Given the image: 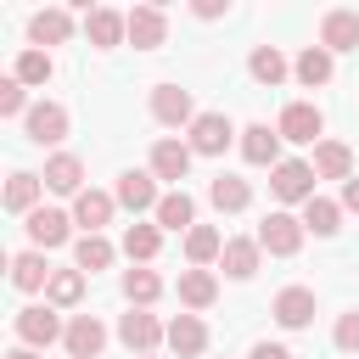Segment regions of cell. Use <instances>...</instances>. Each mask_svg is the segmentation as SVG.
Returning a JSON list of instances; mask_svg holds the SVG:
<instances>
[{
  "label": "cell",
  "instance_id": "obj_1",
  "mask_svg": "<svg viewBox=\"0 0 359 359\" xmlns=\"http://www.w3.org/2000/svg\"><path fill=\"white\" fill-rule=\"evenodd\" d=\"M17 342L22 348H50L56 337H67V325H62V314L50 309V303H28V309H17Z\"/></svg>",
  "mask_w": 359,
  "mask_h": 359
},
{
  "label": "cell",
  "instance_id": "obj_2",
  "mask_svg": "<svg viewBox=\"0 0 359 359\" xmlns=\"http://www.w3.org/2000/svg\"><path fill=\"white\" fill-rule=\"evenodd\" d=\"M230 140H236V123H230L224 112H196V123H191V135H185V146H191L196 157H224Z\"/></svg>",
  "mask_w": 359,
  "mask_h": 359
},
{
  "label": "cell",
  "instance_id": "obj_3",
  "mask_svg": "<svg viewBox=\"0 0 359 359\" xmlns=\"http://www.w3.org/2000/svg\"><path fill=\"white\" fill-rule=\"evenodd\" d=\"M314 163H303V157H286V163H275L269 168V191L280 196V202H314Z\"/></svg>",
  "mask_w": 359,
  "mask_h": 359
},
{
  "label": "cell",
  "instance_id": "obj_4",
  "mask_svg": "<svg viewBox=\"0 0 359 359\" xmlns=\"http://www.w3.org/2000/svg\"><path fill=\"white\" fill-rule=\"evenodd\" d=\"M303 219H292L286 208H275V213H264V224H258V247L264 252H275V258H292L297 247H303Z\"/></svg>",
  "mask_w": 359,
  "mask_h": 359
},
{
  "label": "cell",
  "instance_id": "obj_5",
  "mask_svg": "<svg viewBox=\"0 0 359 359\" xmlns=\"http://www.w3.org/2000/svg\"><path fill=\"white\" fill-rule=\"evenodd\" d=\"M118 342H123L129 353H157V342H168V325H163L157 314H146V309H129V314L118 320Z\"/></svg>",
  "mask_w": 359,
  "mask_h": 359
},
{
  "label": "cell",
  "instance_id": "obj_6",
  "mask_svg": "<svg viewBox=\"0 0 359 359\" xmlns=\"http://www.w3.org/2000/svg\"><path fill=\"white\" fill-rule=\"evenodd\" d=\"M22 129H28L34 146H62L67 140V107L62 101H34L28 118H22Z\"/></svg>",
  "mask_w": 359,
  "mask_h": 359
},
{
  "label": "cell",
  "instance_id": "obj_7",
  "mask_svg": "<svg viewBox=\"0 0 359 359\" xmlns=\"http://www.w3.org/2000/svg\"><path fill=\"white\" fill-rule=\"evenodd\" d=\"M118 208H129V213H157V202H163V191H157V174L151 168H129V174H118Z\"/></svg>",
  "mask_w": 359,
  "mask_h": 359
},
{
  "label": "cell",
  "instance_id": "obj_8",
  "mask_svg": "<svg viewBox=\"0 0 359 359\" xmlns=\"http://www.w3.org/2000/svg\"><path fill=\"white\" fill-rule=\"evenodd\" d=\"M151 118L163 123V129H191L196 123V107H191V90H180V84H151Z\"/></svg>",
  "mask_w": 359,
  "mask_h": 359
},
{
  "label": "cell",
  "instance_id": "obj_9",
  "mask_svg": "<svg viewBox=\"0 0 359 359\" xmlns=\"http://www.w3.org/2000/svg\"><path fill=\"white\" fill-rule=\"evenodd\" d=\"M280 140H297V146H320V129H325V118H320V107L314 101H292V107H280Z\"/></svg>",
  "mask_w": 359,
  "mask_h": 359
},
{
  "label": "cell",
  "instance_id": "obj_10",
  "mask_svg": "<svg viewBox=\"0 0 359 359\" xmlns=\"http://www.w3.org/2000/svg\"><path fill=\"white\" fill-rule=\"evenodd\" d=\"M67 39H73V11L45 6V11L28 17V45H34V50H50V45H67Z\"/></svg>",
  "mask_w": 359,
  "mask_h": 359
},
{
  "label": "cell",
  "instance_id": "obj_11",
  "mask_svg": "<svg viewBox=\"0 0 359 359\" xmlns=\"http://www.w3.org/2000/svg\"><path fill=\"white\" fill-rule=\"evenodd\" d=\"M84 34H90V45H95V50H112V45H123V39H129V11L90 6V11H84Z\"/></svg>",
  "mask_w": 359,
  "mask_h": 359
},
{
  "label": "cell",
  "instance_id": "obj_12",
  "mask_svg": "<svg viewBox=\"0 0 359 359\" xmlns=\"http://www.w3.org/2000/svg\"><path fill=\"white\" fill-rule=\"evenodd\" d=\"M62 348H67V359H101V348H107V325H101L95 314H73Z\"/></svg>",
  "mask_w": 359,
  "mask_h": 359
},
{
  "label": "cell",
  "instance_id": "obj_13",
  "mask_svg": "<svg viewBox=\"0 0 359 359\" xmlns=\"http://www.w3.org/2000/svg\"><path fill=\"white\" fill-rule=\"evenodd\" d=\"M269 314H275L286 331H303V325H314V292H309V286H280L275 303H269Z\"/></svg>",
  "mask_w": 359,
  "mask_h": 359
},
{
  "label": "cell",
  "instance_id": "obj_14",
  "mask_svg": "<svg viewBox=\"0 0 359 359\" xmlns=\"http://www.w3.org/2000/svg\"><path fill=\"white\" fill-rule=\"evenodd\" d=\"M320 45L337 56V50H359V11H348V6H331L325 17H320Z\"/></svg>",
  "mask_w": 359,
  "mask_h": 359
},
{
  "label": "cell",
  "instance_id": "obj_15",
  "mask_svg": "<svg viewBox=\"0 0 359 359\" xmlns=\"http://www.w3.org/2000/svg\"><path fill=\"white\" fill-rule=\"evenodd\" d=\"M168 39V11L163 6H135L129 11V45L135 50H157Z\"/></svg>",
  "mask_w": 359,
  "mask_h": 359
},
{
  "label": "cell",
  "instance_id": "obj_16",
  "mask_svg": "<svg viewBox=\"0 0 359 359\" xmlns=\"http://www.w3.org/2000/svg\"><path fill=\"white\" fill-rule=\"evenodd\" d=\"M241 157H247L252 168H275V163H286V157H280V129H269V123H247V129H241Z\"/></svg>",
  "mask_w": 359,
  "mask_h": 359
},
{
  "label": "cell",
  "instance_id": "obj_17",
  "mask_svg": "<svg viewBox=\"0 0 359 359\" xmlns=\"http://www.w3.org/2000/svg\"><path fill=\"white\" fill-rule=\"evenodd\" d=\"M191 157H196V151H191L185 140L163 135V140L151 146V174H157V180H174V191H180V180L191 174Z\"/></svg>",
  "mask_w": 359,
  "mask_h": 359
},
{
  "label": "cell",
  "instance_id": "obj_18",
  "mask_svg": "<svg viewBox=\"0 0 359 359\" xmlns=\"http://www.w3.org/2000/svg\"><path fill=\"white\" fill-rule=\"evenodd\" d=\"M118 196L112 191H79L73 196V224H84V236H101V224H112Z\"/></svg>",
  "mask_w": 359,
  "mask_h": 359
},
{
  "label": "cell",
  "instance_id": "obj_19",
  "mask_svg": "<svg viewBox=\"0 0 359 359\" xmlns=\"http://www.w3.org/2000/svg\"><path fill=\"white\" fill-rule=\"evenodd\" d=\"M67 224H73V219H67L62 208H34L22 230H28L34 252H50V247H62V241H67Z\"/></svg>",
  "mask_w": 359,
  "mask_h": 359
},
{
  "label": "cell",
  "instance_id": "obj_20",
  "mask_svg": "<svg viewBox=\"0 0 359 359\" xmlns=\"http://www.w3.org/2000/svg\"><path fill=\"white\" fill-rule=\"evenodd\" d=\"M258 258H264L258 236H230V241H224V252H219V264H224V275H230V280H252V275H258Z\"/></svg>",
  "mask_w": 359,
  "mask_h": 359
},
{
  "label": "cell",
  "instance_id": "obj_21",
  "mask_svg": "<svg viewBox=\"0 0 359 359\" xmlns=\"http://www.w3.org/2000/svg\"><path fill=\"white\" fill-rule=\"evenodd\" d=\"M39 180H45V191H56V196H79V191H84V163H79L73 151H56Z\"/></svg>",
  "mask_w": 359,
  "mask_h": 359
},
{
  "label": "cell",
  "instance_id": "obj_22",
  "mask_svg": "<svg viewBox=\"0 0 359 359\" xmlns=\"http://www.w3.org/2000/svg\"><path fill=\"white\" fill-rule=\"evenodd\" d=\"M168 348H174L180 359H202V353H208V325H202L196 314H174V320H168Z\"/></svg>",
  "mask_w": 359,
  "mask_h": 359
},
{
  "label": "cell",
  "instance_id": "obj_23",
  "mask_svg": "<svg viewBox=\"0 0 359 359\" xmlns=\"http://www.w3.org/2000/svg\"><path fill=\"white\" fill-rule=\"evenodd\" d=\"M219 297V275L213 269H180V303L196 314V309H213Z\"/></svg>",
  "mask_w": 359,
  "mask_h": 359
},
{
  "label": "cell",
  "instance_id": "obj_24",
  "mask_svg": "<svg viewBox=\"0 0 359 359\" xmlns=\"http://www.w3.org/2000/svg\"><path fill=\"white\" fill-rule=\"evenodd\" d=\"M314 174L348 185V180H353V151H348L342 140H320V146H314Z\"/></svg>",
  "mask_w": 359,
  "mask_h": 359
},
{
  "label": "cell",
  "instance_id": "obj_25",
  "mask_svg": "<svg viewBox=\"0 0 359 359\" xmlns=\"http://www.w3.org/2000/svg\"><path fill=\"white\" fill-rule=\"evenodd\" d=\"M157 230H196V202L185 196V191H163V202H157Z\"/></svg>",
  "mask_w": 359,
  "mask_h": 359
},
{
  "label": "cell",
  "instance_id": "obj_26",
  "mask_svg": "<svg viewBox=\"0 0 359 359\" xmlns=\"http://www.w3.org/2000/svg\"><path fill=\"white\" fill-rule=\"evenodd\" d=\"M50 275H56V269L45 264V252H17V258H11V286H17V292H45Z\"/></svg>",
  "mask_w": 359,
  "mask_h": 359
},
{
  "label": "cell",
  "instance_id": "obj_27",
  "mask_svg": "<svg viewBox=\"0 0 359 359\" xmlns=\"http://www.w3.org/2000/svg\"><path fill=\"white\" fill-rule=\"evenodd\" d=\"M123 297H129V309H151V303L163 297V275H157V269H146V264L123 269Z\"/></svg>",
  "mask_w": 359,
  "mask_h": 359
},
{
  "label": "cell",
  "instance_id": "obj_28",
  "mask_svg": "<svg viewBox=\"0 0 359 359\" xmlns=\"http://www.w3.org/2000/svg\"><path fill=\"white\" fill-rule=\"evenodd\" d=\"M39 191H45V180H39V174H28V168H17V174L6 180V208L28 219V213L39 208Z\"/></svg>",
  "mask_w": 359,
  "mask_h": 359
},
{
  "label": "cell",
  "instance_id": "obj_29",
  "mask_svg": "<svg viewBox=\"0 0 359 359\" xmlns=\"http://www.w3.org/2000/svg\"><path fill=\"white\" fill-rule=\"evenodd\" d=\"M208 202H213L219 213H241V208L252 202V185L236 180V174H219V180H208Z\"/></svg>",
  "mask_w": 359,
  "mask_h": 359
},
{
  "label": "cell",
  "instance_id": "obj_30",
  "mask_svg": "<svg viewBox=\"0 0 359 359\" xmlns=\"http://www.w3.org/2000/svg\"><path fill=\"white\" fill-rule=\"evenodd\" d=\"M292 73H297V84H309V90L331 84V50H325V45H303V56L292 62Z\"/></svg>",
  "mask_w": 359,
  "mask_h": 359
},
{
  "label": "cell",
  "instance_id": "obj_31",
  "mask_svg": "<svg viewBox=\"0 0 359 359\" xmlns=\"http://www.w3.org/2000/svg\"><path fill=\"white\" fill-rule=\"evenodd\" d=\"M219 252H224V236H219L213 224H196V230H185V258H191V269H208Z\"/></svg>",
  "mask_w": 359,
  "mask_h": 359
},
{
  "label": "cell",
  "instance_id": "obj_32",
  "mask_svg": "<svg viewBox=\"0 0 359 359\" xmlns=\"http://www.w3.org/2000/svg\"><path fill=\"white\" fill-rule=\"evenodd\" d=\"M247 73H252L258 84H269V90H275V84H280L292 67H286V56H280L275 45H252V56H247Z\"/></svg>",
  "mask_w": 359,
  "mask_h": 359
},
{
  "label": "cell",
  "instance_id": "obj_33",
  "mask_svg": "<svg viewBox=\"0 0 359 359\" xmlns=\"http://www.w3.org/2000/svg\"><path fill=\"white\" fill-rule=\"evenodd\" d=\"M303 230H314V236H337V230H342V202H331V196L303 202Z\"/></svg>",
  "mask_w": 359,
  "mask_h": 359
},
{
  "label": "cell",
  "instance_id": "obj_34",
  "mask_svg": "<svg viewBox=\"0 0 359 359\" xmlns=\"http://www.w3.org/2000/svg\"><path fill=\"white\" fill-rule=\"evenodd\" d=\"M79 297H84V269H56L50 286H45V303L50 309H79Z\"/></svg>",
  "mask_w": 359,
  "mask_h": 359
},
{
  "label": "cell",
  "instance_id": "obj_35",
  "mask_svg": "<svg viewBox=\"0 0 359 359\" xmlns=\"http://www.w3.org/2000/svg\"><path fill=\"white\" fill-rule=\"evenodd\" d=\"M157 247H163V230H157V224H129V230H123V252H129V264H151Z\"/></svg>",
  "mask_w": 359,
  "mask_h": 359
},
{
  "label": "cell",
  "instance_id": "obj_36",
  "mask_svg": "<svg viewBox=\"0 0 359 359\" xmlns=\"http://www.w3.org/2000/svg\"><path fill=\"white\" fill-rule=\"evenodd\" d=\"M107 264H112V241H107V236H79V241H73V269L95 275V269H107Z\"/></svg>",
  "mask_w": 359,
  "mask_h": 359
},
{
  "label": "cell",
  "instance_id": "obj_37",
  "mask_svg": "<svg viewBox=\"0 0 359 359\" xmlns=\"http://www.w3.org/2000/svg\"><path fill=\"white\" fill-rule=\"evenodd\" d=\"M50 73H56V62H50V50H22L17 56V67H11V79H22V84H50Z\"/></svg>",
  "mask_w": 359,
  "mask_h": 359
},
{
  "label": "cell",
  "instance_id": "obj_38",
  "mask_svg": "<svg viewBox=\"0 0 359 359\" xmlns=\"http://www.w3.org/2000/svg\"><path fill=\"white\" fill-rule=\"evenodd\" d=\"M0 118H28V84L22 79H0Z\"/></svg>",
  "mask_w": 359,
  "mask_h": 359
},
{
  "label": "cell",
  "instance_id": "obj_39",
  "mask_svg": "<svg viewBox=\"0 0 359 359\" xmlns=\"http://www.w3.org/2000/svg\"><path fill=\"white\" fill-rule=\"evenodd\" d=\"M331 342H337L342 353H359V309L337 314V331H331Z\"/></svg>",
  "mask_w": 359,
  "mask_h": 359
},
{
  "label": "cell",
  "instance_id": "obj_40",
  "mask_svg": "<svg viewBox=\"0 0 359 359\" xmlns=\"http://www.w3.org/2000/svg\"><path fill=\"white\" fill-rule=\"evenodd\" d=\"M247 359H292V348H280V342H252Z\"/></svg>",
  "mask_w": 359,
  "mask_h": 359
},
{
  "label": "cell",
  "instance_id": "obj_41",
  "mask_svg": "<svg viewBox=\"0 0 359 359\" xmlns=\"http://www.w3.org/2000/svg\"><path fill=\"white\" fill-rule=\"evenodd\" d=\"M191 11H196V17H202V22H213V17H224V0H196V6H191Z\"/></svg>",
  "mask_w": 359,
  "mask_h": 359
},
{
  "label": "cell",
  "instance_id": "obj_42",
  "mask_svg": "<svg viewBox=\"0 0 359 359\" xmlns=\"http://www.w3.org/2000/svg\"><path fill=\"white\" fill-rule=\"evenodd\" d=\"M342 208H348V213H359V174L342 185Z\"/></svg>",
  "mask_w": 359,
  "mask_h": 359
},
{
  "label": "cell",
  "instance_id": "obj_43",
  "mask_svg": "<svg viewBox=\"0 0 359 359\" xmlns=\"http://www.w3.org/2000/svg\"><path fill=\"white\" fill-rule=\"evenodd\" d=\"M6 359H39V348H22V342H17V348H11Z\"/></svg>",
  "mask_w": 359,
  "mask_h": 359
},
{
  "label": "cell",
  "instance_id": "obj_44",
  "mask_svg": "<svg viewBox=\"0 0 359 359\" xmlns=\"http://www.w3.org/2000/svg\"><path fill=\"white\" fill-rule=\"evenodd\" d=\"M129 359H157V353H129Z\"/></svg>",
  "mask_w": 359,
  "mask_h": 359
}]
</instances>
